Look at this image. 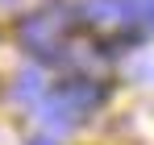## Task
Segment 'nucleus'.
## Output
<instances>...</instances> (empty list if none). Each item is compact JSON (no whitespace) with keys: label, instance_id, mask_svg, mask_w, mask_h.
Wrapping results in <instances>:
<instances>
[{"label":"nucleus","instance_id":"f257e3e1","mask_svg":"<svg viewBox=\"0 0 154 145\" xmlns=\"http://www.w3.org/2000/svg\"><path fill=\"white\" fill-rule=\"evenodd\" d=\"M104 91L96 79H67L63 87H54L46 99H38V120L50 124V129H75L88 112H96L104 104Z\"/></svg>","mask_w":154,"mask_h":145},{"label":"nucleus","instance_id":"f03ea898","mask_svg":"<svg viewBox=\"0 0 154 145\" xmlns=\"http://www.w3.org/2000/svg\"><path fill=\"white\" fill-rule=\"evenodd\" d=\"M79 21V13H67V8H46V13H29L25 21L17 25V37H21V46L29 54H38V58H63V50H67V33H71V25Z\"/></svg>","mask_w":154,"mask_h":145},{"label":"nucleus","instance_id":"7ed1b4c3","mask_svg":"<svg viewBox=\"0 0 154 145\" xmlns=\"http://www.w3.org/2000/svg\"><path fill=\"white\" fill-rule=\"evenodd\" d=\"M79 21L100 33H129L133 25H142V8L137 0H83Z\"/></svg>","mask_w":154,"mask_h":145},{"label":"nucleus","instance_id":"20e7f679","mask_svg":"<svg viewBox=\"0 0 154 145\" xmlns=\"http://www.w3.org/2000/svg\"><path fill=\"white\" fill-rule=\"evenodd\" d=\"M17 99H42V75L38 71L17 75Z\"/></svg>","mask_w":154,"mask_h":145},{"label":"nucleus","instance_id":"39448f33","mask_svg":"<svg viewBox=\"0 0 154 145\" xmlns=\"http://www.w3.org/2000/svg\"><path fill=\"white\" fill-rule=\"evenodd\" d=\"M29 145H58V141H50V137H29Z\"/></svg>","mask_w":154,"mask_h":145}]
</instances>
